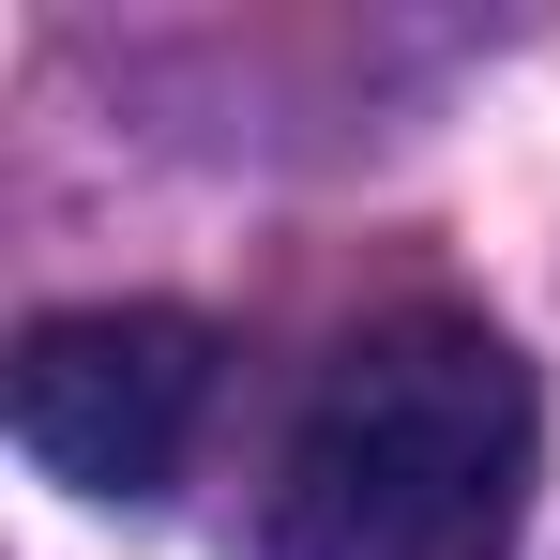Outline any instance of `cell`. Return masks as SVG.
I'll list each match as a JSON object with an SVG mask.
<instances>
[{
  "mask_svg": "<svg viewBox=\"0 0 560 560\" xmlns=\"http://www.w3.org/2000/svg\"><path fill=\"white\" fill-rule=\"evenodd\" d=\"M530 469H546V394L515 334L409 303L318 364L273 455L258 560H515Z\"/></svg>",
  "mask_w": 560,
  "mask_h": 560,
  "instance_id": "cell-1",
  "label": "cell"
},
{
  "mask_svg": "<svg viewBox=\"0 0 560 560\" xmlns=\"http://www.w3.org/2000/svg\"><path fill=\"white\" fill-rule=\"evenodd\" d=\"M212 424V334L183 303H77L15 349V440L77 500H167Z\"/></svg>",
  "mask_w": 560,
  "mask_h": 560,
  "instance_id": "cell-2",
  "label": "cell"
}]
</instances>
